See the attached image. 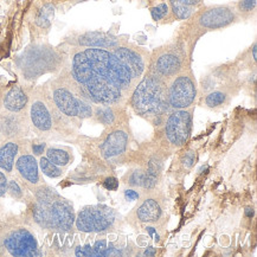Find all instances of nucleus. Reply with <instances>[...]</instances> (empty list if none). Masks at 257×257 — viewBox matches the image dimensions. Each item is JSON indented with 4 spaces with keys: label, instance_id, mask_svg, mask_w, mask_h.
Masks as SVG:
<instances>
[{
    "label": "nucleus",
    "instance_id": "f257e3e1",
    "mask_svg": "<svg viewBox=\"0 0 257 257\" xmlns=\"http://www.w3.org/2000/svg\"><path fill=\"white\" fill-rule=\"evenodd\" d=\"M26 200H29L26 217L34 228L61 233L74 229L76 217L74 205L47 183L29 189Z\"/></svg>",
    "mask_w": 257,
    "mask_h": 257
},
{
    "label": "nucleus",
    "instance_id": "f03ea898",
    "mask_svg": "<svg viewBox=\"0 0 257 257\" xmlns=\"http://www.w3.org/2000/svg\"><path fill=\"white\" fill-rule=\"evenodd\" d=\"M128 103L135 114L157 128H161L166 115L172 110L167 98V82L151 69H147L146 74L138 82Z\"/></svg>",
    "mask_w": 257,
    "mask_h": 257
},
{
    "label": "nucleus",
    "instance_id": "7ed1b4c3",
    "mask_svg": "<svg viewBox=\"0 0 257 257\" xmlns=\"http://www.w3.org/2000/svg\"><path fill=\"white\" fill-rule=\"evenodd\" d=\"M28 117L31 132L43 140L64 139L74 133L75 122L59 113L44 87L30 94Z\"/></svg>",
    "mask_w": 257,
    "mask_h": 257
},
{
    "label": "nucleus",
    "instance_id": "20e7f679",
    "mask_svg": "<svg viewBox=\"0 0 257 257\" xmlns=\"http://www.w3.org/2000/svg\"><path fill=\"white\" fill-rule=\"evenodd\" d=\"M69 74L93 104L126 105L128 103L130 97L94 70L82 49L72 52Z\"/></svg>",
    "mask_w": 257,
    "mask_h": 257
},
{
    "label": "nucleus",
    "instance_id": "39448f33",
    "mask_svg": "<svg viewBox=\"0 0 257 257\" xmlns=\"http://www.w3.org/2000/svg\"><path fill=\"white\" fill-rule=\"evenodd\" d=\"M43 252L34 225L26 216L0 219V256L39 257Z\"/></svg>",
    "mask_w": 257,
    "mask_h": 257
},
{
    "label": "nucleus",
    "instance_id": "423d86ee",
    "mask_svg": "<svg viewBox=\"0 0 257 257\" xmlns=\"http://www.w3.org/2000/svg\"><path fill=\"white\" fill-rule=\"evenodd\" d=\"M58 111L74 122L91 118L94 104L85 96L71 75H62L44 87Z\"/></svg>",
    "mask_w": 257,
    "mask_h": 257
},
{
    "label": "nucleus",
    "instance_id": "0eeeda50",
    "mask_svg": "<svg viewBox=\"0 0 257 257\" xmlns=\"http://www.w3.org/2000/svg\"><path fill=\"white\" fill-rule=\"evenodd\" d=\"M82 50L88 57L91 67L98 75H101L105 81L109 82L115 88L123 91L128 97L131 96L132 91L137 87V83L132 78L128 69L113 52L96 48H84Z\"/></svg>",
    "mask_w": 257,
    "mask_h": 257
},
{
    "label": "nucleus",
    "instance_id": "6e6552de",
    "mask_svg": "<svg viewBox=\"0 0 257 257\" xmlns=\"http://www.w3.org/2000/svg\"><path fill=\"white\" fill-rule=\"evenodd\" d=\"M123 218L113 207L96 204L82 207L75 217L74 228L83 233H105L116 232L122 228Z\"/></svg>",
    "mask_w": 257,
    "mask_h": 257
},
{
    "label": "nucleus",
    "instance_id": "1a4fd4ad",
    "mask_svg": "<svg viewBox=\"0 0 257 257\" xmlns=\"http://www.w3.org/2000/svg\"><path fill=\"white\" fill-rule=\"evenodd\" d=\"M137 202L126 216L127 223L134 229H143L150 224L167 223V200L160 191H144Z\"/></svg>",
    "mask_w": 257,
    "mask_h": 257
},
{
    "label": "nucleus",
    "instance_id": "9d476101",
    "mask_svg": "<svg viewBox=\"0 0 257 257\" xmlns=\"http://www.w3.org/2000/svg\"><path fill=\"white\" fill-rule=\"evenodd\" d=\"M190 65L187 59L185 44L180 41H174L151 52L150 65L154 74L169 82L176 75Z\"/></svg>",
    "mask_w": 257,
    "mask_h": 257
},
{
    "label": "nucleus",
    "instance_id": "9b49d317",
    "mask_svg": "<svg viewBox=\"0 0 257 257\" xmlns=\"http://www.w3.org/2000/svg\"><path fill=\"white\" fill-rule=\"evenodd\" d=\"M167 98L171 109H187L198 100V84L190 65L167 82Z\"/></svg>",
    "mask_w": 257,
    "mask_h": 257
},
{
    "label": "nucleus",
    "instance_id": "f8f14e48",
    "mask_svg": "<svg viewBox=\"0 0 257 257\" xmlns=\"http://www.w3.org/2000/svg\"><path fill=\"white\" fill-rule=\"evenodd\" d=\"M194 107L187 109H172L165 117L163 128L164 140L171 150L185 146L192 131Z\"/></svg>",
    "mask_w": 257,
    "mask_h": 257
},
{
    "label": "nucleus",
    "instance_id": "ddd939ff",
    "mask_svg": "<svg viewBox=\"0 0 257 257\" xmlns=\"http://www.w3.org/2000/svg\"><path fill=\"white\" fill-rule=\"evenodd\" d=\"M236 9L230 5H218L205 8L202 11L193 13L190 19L194 26V31H200V35L206 31L220 30L232 25L238 21Z\"/></svg>",
    "mask_w": 257,
    "mask_h": 257
},
{
    "label": "nucleus",
    "instance_id": "4468645a",
    "mask_svg": "<svg viewBox=\"0 0 257 257\" xmlns=\"http://www.w3.org/2000/svg\"><path fill=\"white\" fill-rule=\"evenodd\" d=\"M110 51L122 62L124 67L131 72L133 81L138 84V82L146 74L148 65H150L151 52L127 42L122 43Z\"/></svg>",
    "mask_w": 257,
    "mask_h": 257
},
{
    "label": "nucleus",
    "instance_id": "2eb2a0df",
    "mask_svg": "<svg viewBox=\"0 0 257 257\" xmlns=\"http://www.w3.org/2000/svg\"><path fill=\"white\" fill-rule=\"evenodd\" d=\"M131 143V132L128 121L108 128L98 143V151L101 157L105 160L113 159L127 151Z\"/></svg>",
    "mask_w": 257,
    "mask_h": 257
},
{
    "label": "nucleus",
    "instance_id": "dca6fc26",
    "mask_svg": "<svg viewBox=\"0 0 257 257\" xmlns=\"http://www.w3.org/2000/svg\"><path fill=\"white\" fill-rule=\"evenodd\" d=\"M15 172L16 176L25 184L28 190L45 183L39 170L38 159L30 151V140H26L24 147L16 159Z\"/></svg>",
    "mask_w": 257,
    "mask_h": 257
},
{
    "label": "nucleus",
    "instance_id": "f3484780",
    "mask_svg": "<svg viewBox=\"0 0 257 257\" xmlns=\"http://www.w3.org/2000/svg\"><path fill=\"white\" fill-rule=\"evenodd\" d=\"M161 174V161L158 158H152L146 167H137L131 170L123 177V183L128 187L144 191L153 190L157 187Z\"/></svg>",
    "mask_w": 257,
    "mask_h": 257
},
{
    "label": "nucleus",
    "instance_id": "a211bd4d",
    "mask_svg": "<svg viewBox=\"0 0 257 257\" xmlns=\"http://www.w3.org/2000/svg\"><path fill=\"white\" fill-rule=\"evenodd\" d=\"M30 132L28 113H11L0 108V134L4 140L25 139Z\"/></svg>",
    "mask_w": 257,
    "mask_h": 257
},
{
    "label": "nucleus",
    "instance_id": "6ab92c4d",
    "mask_svg": "<svg viewBox=\"0 0 257 257\" xmlns=\"http://www.w3.org/2000/svg\"><path fill=\"white\" fill-rule=\"evenodd\" d=\"M71 42L81 48H96L104 49V50H113V49L121 45L126 41H122L116 36L107 34V32L88 31L84 32V34L77 35Z\"/></svg>",
    "mask_w": 257,
    "mask_h": 257
},
{
    "label": "nucleus",
    "instance_id": "aec40b11",
    "mask_svg": "<svg viewBox=\"0 0 257 257\" xmlns=\"http://www.w3.org/2000/svg\"><path fill=\"white\" fill-rule=\"evenodd\" d=\"M91 120L107 128L117 126L127 121L126 105L121 104H94Z\"/></svg>",
    "mask_w": 257,
    "mask_h": 257
},
{
    "label": "nucleus",
    "instance_id": "412c9836",
    "mask_svg": "<svg viewBox=\"0 0 257 257\" xmlns=\"http://www.w3.org/2000/svg\"><path fill=\"white\" fill-rule=\"evenodd\" d=\"M30 103V93L25 90L22 85L15 84L10 87L3 94L0 100V107L3 110L11 113H28Z\"/></svg>",
    "mask_w": 257,
    "mask_h": 257
},
{
    "label": "nucleus",
    "instance_id": "4be33fe9",
    "mask_svg": "<svg viewBox=\"0 0 257 257\" xmlns=\"http://www.w3.org/2000/svg\"><path fill=\"white\" fill-rule=\"evenodd\" d=\"M25 139H8L0 144V170L8 176L15 172V163L26 143Z\"/></svg>",
    "mask_w": 257,
    "mask_h": 257
},
{
    "label": "nucleus",
    "instance_id": "5701e85b",
    "mask_svg": "<svg viewBox=\"0 0 257 257\" xmlns=\"http://www.w3.org/2000/svg\"><path fill=\"white\" fill-rule=\"evenodd\" d=\"M232 90L229 88L217 89V90L210 91L209 94L204 97L203 103L209 109H220V108L226 107L232 98Z\"/></svg>",
    "mask_w": 257,
    "mask_h": 257
},
{
    "label": "nucleus",
    "instance_id": "b1692460",
    "mask_svg": "<svg viewBox=\"0 0 257 257\" xmlns=\"http://www.w3.org/2000/svg\"><path fill=\"white\" fill-rule=\"evenodd\" d=\"M44 156L47 157L51 163L62 167V169L68 167L69 165H71L72 161H74V154H72V151L70 148L68 147L48 146Z\"/></svg>",
    "mask_w": 257,
    "mask_h": 257
},
{
    "label": "nucleus",
    "instance_id": "393cba45",
    "mask_svg": "<svg viewBox=\"0 0 257 257\" xmlns=\"http://www.w3.org/2000/svg\"><path fill=\"white\" fill-rule=\"evenodd\" d=\"M124 248H118L114 243L108 242L107 239H98L91 245V256L110 257V256H124Z\"/></svg>",
    "mask_w": 257,
    "mask_h": 257
},
{
    "label": "nucleus",
    "instance_id": "a878e982",
    "mask_svg": "<svg viewBox=\"0 0 257 257\" xmlns=\"http://www.w3.org/2000/svg\"><path fill=\"white\" fill-rule=\"evenodd\" d=\"M11 198L15 200H18V202H24L28 198L29 190L28 187L25 186V184L19 179V178L16 176H9V181H8V193Z\"/></svg>",
    "mask_w": 257,
    "mask_h": 257
},
{
    "label": "nucleus",
    "instance_id": "bb28decb",
    "mask_svg": "<svg viewBox=\"0 0 257 257\" xmlns=\"http://www.w3.org/2000/svg\"><path fill=\"white\" fill-rule=\"evenodd\" d=\"M55 15V8L52 4H44L35 16V24L41 30H49Z\"/></svg>",
    "mask_w": 257,
    "mask_h": 257
},
{
    "label": "nucleus",
    "instance_id": "cd10ccee",
    "mask_svg": "<svg viewBox=\"0 0 257 257\" xmlns=\"http://www.w3.org/2000/svg\"><path fill=\"white\" fill-rule=\"evenodd\" d=\"M38 164H39V170H41L42 174L47 176L51 179H58L64 176V169L57 166L54 163H51L45 156H42L38 158Z\"/></svg>",
    "mask_w": 257,
    "mask_h": 257
},
{
    "label": "nucleus",
    "instance_id": "c85d7f7f",
    "mask_svg": "<svg viewBox=\"0 0 257 257\" xmlns=\"http://www.w3.org/2000/svg\"><path fill=\"white\" fill-rule=\"evenodd\" d=\"M170 3V11L173 13L174 18L178 21H186L192 17L194 13V8L192 6H187L183 3H180L179 0H169Z\"/></svg>",
    "mask_w": 257,
    "mask_h": 257
},
{
    "label": "nucleus",
    "instance_id": "c756f323",
    "mask_svg": "<svg viewBox=\"0 0 257 257\" xmlns=\"http://www.w3.org/2000/svg\"><path fill=\"white\" fill-rule=\"evenodd\" d=\"M166 223H160V224H150V225H145L143 230L147 233L148 236L152 238L157 244L161 243L166 236Z\"/></svg>",
    "mask_w": 257,
    "mask_h": 257
},
{
    "label": "nucleus",
    "instance_id": "7c9ffc66",
    "mask_svg": "<svg viewBox=\"0 0 257 257\" xmlns=\"http://www.w3.org/2000/svg\"><path fill=\"white\" fill-rule=\"evenodd\" d=\"M257 6V0H239L237 4L236 12L238 17H250L251 13L255 12Z\"/></svg>",
    "mask_w": 257,
    "mask_h": 257
},
{
    "label": "nucleus",
    "instance_id": "2f4dec72",
    "mask_svg": "<svg viewBox=\"0 0 257 257\" xmlns=\"http://www.w3.org/2000/svg\"><path fill=\"white\" fill-rule=\"evenodd\" d=\"M48 148V143L47 140H43L41 138H38L37 140H31L30 141V151L34 156L37 158L44 156L45 151Z\"/></svg>",
    "mask_w": 257,
    "mask_h": 257
},
{
    "label": "nucleus",
    "instance_id": "473e14b6",
    "mask_svg": "<svg viewBox=\"0 0 257 257\" xmlns=\"http://www.w3.org/2000/svg\"><path fill=\"white\" fill-rule=\"evenodd\" d=\"M170 6L166 3H163V4L151 8V15H152V18L156 22L163 21V19H165L170 15Z\"/></svg>",
    "mask_w": 257,
    "mask_h": 257
},
{
    "label": "nucleus",
    "instance_id": "72a5a7b5",
    "mask_svg": "<svg viewBox=\"0 0 257 257\" xmlns=\"http://www.w3.org/2000/svg\"><path fill=\"white\" fill-rule=\"evenodd\" d=\"M194 161H196V152H193V151H190V152L184 154V156L180 158L181 166L185 170L191 169L194 165Z\"/></svg>",
    "mask_w": 257,
    "mask_h": 257
},
{
    "label": "nucleus",
    "instance_id": "f704fd0d",
    "mask_svg": "<svg viewBox=\"0 0 257 257\" xmlns=\"http://www.w3.org/2000/svg\"><path fill=\"white\" fill-rule=\"evenodd\" d=\"M140 196L141 192H139L138 189H134V187H128L123 191V197L127 202H137L140 198Z\"/></svg>",
    "mask_w": 257,
    "mask_h": 257
},
{
    "label": "nucleus",
    "instance_id": "c9c22d12",
    "mask_svg": "<svg viewBox=\"0 0 257 257\" xmlns=\"http://www.w3.org/2000/svg\"><path fill=\"white\" fill-rule=\"evenodd\" d=\"M120 186V181L115 177H107L103 180V187L108 191H116Z\"/></svg>",
    "mask_w": 257,
    "mask_h": 257
},
{
    "label": "nucleus",
    "instance_id": "e433bc0d",
    "mask_svg": "<svg viewBox=\"0 0 257 257\" xmlns=\"http://www.w3.org/2000/svg\"><path fill=\"white\" fill-rule=\"evenodd\" d=\"M8 181L9 176L4 171L0 170V199L4 198L6 193H8Z\"/></svg>",
    "mask_w": 257,
    "mask_h": 257
},
{
    "label": "nucleus",
    "instance_id": "4c0bfd02",
    "mask_svg": "<svg viewBox=\"0 0 257 257\" xmlns=\"http://www.w3.org/2000/svg\"><path fill=\"white\" fill-rule=\"evenodd\" d=\"M140 255H143V256H147V257H150V256H154V255H157V249H156V248H153V246H148V248L145 249L144 251L140 253Z\"/></svg>",
    "mask_w": 257,
    "mask_h": 257
},
{
    "label": "nucleus",
    "instance_id": "58836bf2",
    "mask_svg": "<svg viewBox=\"0 0 257 257\" xmlns=\"http://www.w3.org/2000/svg\"><path fill=\"white\" fill-rule=\"evenodd\" d=\"M179 2L183 3V4L187 5V6H192V8H194V6L199 5L202 0H179Z\"/></svg>",
    "mask_w": 257,
    "mask_h": 257
},
{
    "label": "nucleus",
    "instance_id": "ea45409f",
    "mask_svg": "<svg viewBox=\"0 0 257 257\" xmlns=\"http://www.w3.org/2000/svg\"><path fill=\"white\" fill-rule=\"evenodd\" d=\"M251 52H252V59H253V61L256 62V58H257V55H256V52H257V49H256V42L253 43V44H252Z\"/></svg>",
    "mask_w": 257,
    "mask_h": 257
},
{
    "label": "nucleus",
    "instance_id": "a19ab883",
    "mask_svg": "<svg viewBox=\"0 0 257 257\" xmlns=\"http://www.w3.org/2000/svg\"><path fill=\"white\" fill-rule=\"evenodd\" d=\"M245 213H246V216H249V217H252V215H253V211H252V209H246Z\"/></svg>",
    "mask_w": 257,
    "mask_h": 257
},
{
    "label": "nucleus",
    "instance_id": "79ce46f5",
    "mask_svg": "<svg viewBox=\"0 0 257 257\" xmlns=\"http://www.w3.org/2000/svg\"><path fill=\"white\" fill-rule=\"evenodd\" d=\"M3 141H4V138H3V135H2V134H0V144H2V143H3Z\"/></svg>",
    "mask_w": 257,
    "mask_h": 257
},
{
    "label": "nucleus",
    "instance_id": "37998d69",
    "mask_svg": "<svg viewBox=\"0 0 257 257\" xmlns=\"http://www.w3.org/2000/svg\"><path fill=\"white\" fill-rule=\"evenodd\" d=\"M0 108H2V107H0Z\"/></svg>",
    "mask_w": 257,
    "mask_h": 257
}]
</instances>
